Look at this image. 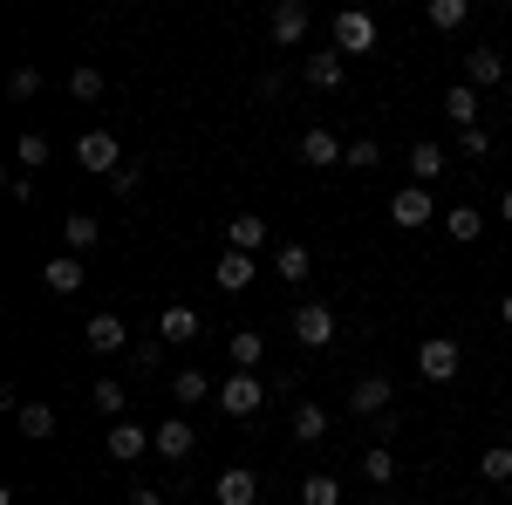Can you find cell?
Listing matches in <instances>:
<instances>
[{
    "instance_id": "cell-32",
    "label": "cell",
    "mask_w": 512,
    "mask_h": 505,
    "mask_svg": "<svg viewBox=\"0 0 512 505\" xmlns=\"http://www.w3.org/2000/svg\"><path fill=\"white\" fill-rule=\"evenodd\" d=\"M301 505H342V478L308 471V478H301Z\"/></svg>"
},
{
    "instance_id": "cell-27",
    "label": "cell",
    "mask_w": 512,
    "mask_h": 505,
    "mask_svg": "<svg viewBox=\"0 0 512 505\" xmlns=\"http://www.w3.org/2000/svg\"><path fill=\"white\" fill-rule=\"evenodd\" d=\"M444 233L458 239V246H472V239L485 233V219H478V205H451V212H444Z\"/></svg>"
},
{
    "instance_id": "cell-5",
    "label": "cell",
    "mask_w": 512,
    "mask_h": 505,
    "mask_svg": "<svg viewBox=\"0 0 512 505\" xmlns=\"http://www.w3.org/2000/svg\"><path fill=\"white\" fill-rule=\"evenodd\" d=\"M76 164H82V171H96V178H117V171H123V144L110 137V130H82V137H76Z\"/></svg>"
},
{
    "instance_id": "cell-43",
    "label": "cell",
    "mask_w": 512,
    "mask_h": 505,
    "mask_svg": "<svg viewBox=\"0 0 512 505\" xmlns=\"http://www.w3.org/2000/svg\"><path fill=\"white\" fill-rule=\"evenodd\" d=\"M499 321H506V328H512V294H506V301H499Z\"/></svg>"
},
{
    "instance_id": "cell-41",
    "label": "cell",
    "mask_w": 512,
    "mask_h": 505,
    "mask_svg": "<svg viewBox=\"0 0 512 505\" xmlns=\"http://www.w3.org/2000/svg\"><path fill=\"white\" fill-rule=\"evenodd\" d=\"M123 505H164V492H151V485H144V492H130Z\"/></svg>"
},
{
    "instance_id": "cell-12",
    "label": "cell",
    "mask_w": 512,
    "mask_h": 505,
    "mask_svg": "<svg viewBox=\"0 0 512 505\" xmlns=\"http://www.w3.org/2000/svg\"><path fill=\"white\" fill-rule=\"evenodd\" d=\"M192 451H198V430H192V417H164V424H158V458L185 465Z\"/></svg>"
},
{
    "instance_id": "cell-28",
    "label": "cell",
    "mask_w": 512,
    "mask_h": 505,
    "mask_svg": "<svg viewBox=\"0 0 512 505\" xmlns=\"http://www.w3.org/2000/svg\"><path fill=\"white\" fill-rule=\"evenodd\" d=\"M362 478H369V485H390V478H396V451L383 444V437L362 451Z\"/></svg>"
},
{
    "instance_id": "cell-19",
    "label": "cell",
    "mask_w": 512,
    "mask_h": 505,
    "mask_svg": "<svg viewBox=\"0 0 512 505\" xmlns=\"http://www.w3.org/2000/svg\"><path fill=\"white\" fill-rule=\"evenodd\" d=\"M41 287H48V294H76V287H82V260H76V253L41 260Z\"/></svg>"
},
{
    "instance_id": "cell-11",
    "label": "cell",
    "mask_w": 512,
    "mask_h": 505,
    "mask_svg": "<svg viewBox=\"0 0 512 505\" xmlns=\"http://www.w3.org/2000/svg\"><path fill=\"white\" fill-rule=\"evenodd\" d=\"M260 246H267V219L260 212H233L226 219V253H253L260 260Z\"/></svg>"
},
{
    "instance_id": "cell-21",
    "label": "cell",
    "mask_w": 512,
    "mask_h": 505,
    "mask_svg": "<svg viewBox=\"0 0 512 505\" xmlns=\"http://www.w3.org/2000/svg\"><path fill=\"white\" fill-rule=\"evenodd\" d=\"M205 369H178V376H171V403H178V417H192L198 403H205ZM212 396H219V389H212Z\"/></svg>"
},
{
    "instance_id": "cell-22",
    "label": "cell",
    "mask_w": 512,
    "mask_h": 505,
    "mask_svg": "<svg viewBox=\"0 0 512 505\" xmlns=\"http://www.w3.org/2000/svg\"><path fill=\"white\" fill-rule=\"evenodd\" d=\"M444 117L458 123V130H478V89L472 82H451L444 89Z\"/></svg>"
},
{
    "instance_id": "cell-10",
    "label": "cell",
    "mask_w": 512,
    "mask_h": 505,
    "mask_svg": "<svg viewBox=\"0 0 512 505\" xmlns=\"http://www.w3.org/2000/svg\"><path fill=\"white\" fill-rule=\"evenodd\" d=\"M158 335H164V349H185V342H198V335H205V321H198V308L171 301V308L158 314Z\"/></svg>"
},
{
    "instance_id": "cell-3",
    "label": "cell",
    "mask_w": 512,
    "mask_h": 505,
    "mask_svg": "<svg viewBox=\"0 0 512 505\" xmlns=\"http://www.w3.org/2000/svg\"><path fill=\"white\" fill-rule=\"evenodd\" d=\"M328 28H335V55H342V62L376 48V14H362V7H342V14H335Z\"/></svg>"
},
{
    "instance_id": "cell-33",
    "label": "cell",
    "mask_w": 512,
    "mask_h": 505,
    "mask_svg": "<svg viewBox=\"0 0 512 505\" xmlns=\"http://www.w3.org/2000/svg\"><path fill=\"white\" fill-rule=\"evenodd\" d=\"M103 89H110V82H103V69H96V62H82L76 76H69V96H76V103H96Z\"/></svg>"
},
{
    "instance_id": "cell-36",
    "label": "cell",
    "mask_w": 512,
    "mask_h": 505,
    "mask_svg": "<svg viewBox=\"0 0 512 505\" xmlns=\"http://www.w3.org/2000/svg\"><path fill=\"white\" fill-rule=\"evenodd\" d=\"M130 362H137V369H158L164 362V335H137V342H130Z\"/></svg>"
},
{
    "instance_id": "cell-2",
    "label": "cell",
    "mask_w": 512,
    "mask_h": 505,
    "mask_svg": "<svg viewBox=\"0 0 512 505\" xmlns=\"http://www.w3.org/2000/svg\"><path fill=\"white\" fill-rule=\"evenodd\" d=\"M431 219H444L437 198H431V185H403V192L390 198V226H403V233H424Z\"/></svg>"
},
{
    "instance_id": "cell-24",
    "label": "cell",
    "mask_w": 512,
    "mask_h": 505,
    "mask_svg": "<svg viewBox=\"0 0 512 505\" xmlns=\"http://www.w3.org/2000/svg\"><path fill=\"white\" fill-rule=\"evenodd\" d=\"M96 239H103V226H96V219H89V212H69V219H62V246H69V253H96Z\"/></svg>"
},
{
    "instance_id": "cell-17",
    "label": "cell",
    "mask_w": 512,
    "mask_h": 505,
    "mask_svg": "<svg viewBox=\"0 0 512 505\" xmlns=\"http://www.w3.org/2000/svg\"><path fill=\"white\" fill-rule=\"evenodd\" d=\"M451 171V151L444 144H410V185H437Z\"/></svg>"
},
{
    "instance_id": "cell-1",
    "label": "cell",
    "mask_w": 512,
    "mask_h": 505,
    "mask_svg": "<svg viewBox=\"0 0 512 505\" xmlns=\"http://www.w3.org/2000/svg\"><path fill=\"white\" fill-rule=\"evenodd\" d=\"M458 369H465V349L451 335H424L417 342V376L424 383H458Z\"/></svg>"
},
{
    "instance_id": "cell-40",
    "label": "cell",
    "mask_w": 512,
    "mask_h": 505,
    "mask_svg": "<svg viewBox=\"0 0 512 505\" xmlns=\"http://www.w3.org/2000/svg\"><path fill=\"white\" fill-rule=\"evenodd\" d=\"M137 185H144V171H137V164H123L117 178H110V192H117V198H130V192H137Z\"/></svg>"
},
{
    "instance_id": "cell-39",
    "label": "cell",
    "mask_w": 512,
    "mask_h": 505,
    "mask_svg": "<svg viewBox=\"0 0 512 505\" xmlns=\"http://www.w3.org/2000/svg\"><path fill=\"white\" fill-rule=\"evenodd\" d=\"M342 164H362V171H376V164H383V144H376V137H362V144H349V157H342Z\"/></svg>"
},
{
    "instance_id": "cell-23",
    "label": "cell",
    "mask_w": 512,
    "mask_h": 505,
    "mask_svg": "<svg viewBox=\"0 0 512 505\" xmlns=\"http://www.w3.org/2000/svg\"><path fill=\"white\" fill-rule=\"evenodd\" d=\"M301 157H308V164H342V157H349V144H342V137H335V130H308V137H301Z\"/></svg>"
},
{
    "instance_id": "cell-8",
    "label": "cell",
    "mask_w": 512,
    "mask_h": 505,
    "mask_svg": "<svg viewBox=\"0 0 512 505\" xmlns=\"http://www.w3.org/2000/svg\"><path fill=\"white\" fill-rule=\"evenodd\" d=\"M294 342H301V349H328V342H335V308L301 301V308H294Z\"/></svg>"
},
{
    "instance_id": "cell-9",
    "label": "cell",
    "mask_w": 512,
    "mask_h": 505,
    "mask_svg": "<svg viewBox=\"0 0 512 505\" xmlns=\"http://www.w3.org/2000/svg\"><path fill=\"white\" fill-rule=\"evenodd\" d=\"M267 28H274L280 48H301V41H308V28H315V7H308V0H280Z\"/></svg>"
},
{
    "instance_id": "cell-37",
    "label": "cell",
    "mask_w": 512,
    "mask_h": 505,
    "mask_svg": "<svg viewBox=\"0 0 512 505\" xmlns=\"http://www.w3.org/2000/svg\"><path fill=\"white\" fill-rule=\"evenodd\" d=\"M96 410H103L110 424L123 417V383H117V376H103V383H96Z\"/></svg>"
},
{
    "instance_id": "cell-20",
    "label": "cell",
    "mask_w": 512,
    "mask_h": 505,
    "mask_svg": "<svg viewBox=\"0 0 512 505\" xmlns=\"http://www.w3.org/2000/svg\"><path fill=\"white\" fill-rule=\"evenodd\" d=\"M226 355H233V369H253V376H260V362H267V335H260V328H233Z\"/></svg>"
},
{
    "instance_id": "cell-25",
    "label": "cell",
    "mask_w": 512,
    "mask_h": 505,
    "mask_svg": "<svg viewBox=\"0 0 512 505\" xmlns=\"http://www.w3.org/2000/svg\"><path fill=\"white\" fill-rule=\"evenodd\" d=\"M424 21H431L437 35H458V28L472 21V0H431V7H424Z\"/></svg>"
},
{
    "instance_id": "cell-6",
    "label": "cell",
    "mask_w": 512,
    "mask_h": 505,
    "mask_svg": "<svg viewBox=\"0 0 512 505\" xmlns=\"http://www.w3.org/2000/svg\"><path fill=\"white\" fill-rule=\"evenodd\" d=\"M103 444H110V458H117V465H137L144 451H158V430H151V424H137V417H117Z\"/></svg>"
},
{
    "instance_id": "cell-38",
    "label": "cell",
    "mask_w": 512,
    "mask_h": 505,
    "mask_svg": "<svg viewBox=\"0 0 512 505\" xmlns=\"http://www.w3.org/2000/svg\"><path fill=\"white\" fill-rule=\"evenodd\" d=\"M7 96H14V103L41 96V69H14V76H7Z\"/></svg>"
},
{
    "instance_id": "cell-13",
    "label": "cell",
    "mask_w": 512,
    "mask_h": 505,
    "mask_svg": "<svg viewBox=\"0 0 512 505\" xmlns=\"http://www.w3.org/2000/svg\"><path fill=\"white\" fill-rule=\"evenodd\" d=\"M212 499H219V505H260V478H253L246 465H226V471H219V485H212Z\"/></svg>"
},
{
    "instance_id": "cell-31",
    "label": "cell",
    "mask_w": 512,
    "mask_h": 505,
    "mask_svg": "<svg viewBox=\"0 0 512 505\" xmlns=\"http://www.w3.org/2000/svg\"><path fill=\"white\" fill-rule=\"evenodd\" d=\"M294 437H301V444H321V437H328V410H321V403H294Z\"/></svg>"
},
{
    "instance_id": "cell-14",
    "label": "cell",
    "mask_w": 512,
    "mask_h": 505,
    "mask_svg": "<svg viewBox=\"0 0 512 505\" xmlns=\"http://www.w3.org/2000/svg\"><path fill=\"white\" fill-rule=\"evenodd\" d=\"M390 376H362V383H349V410L355 417H383V410H390Z\"/></svg>"
},
{
    "instance_id": "cell-35",
    "label": "cell",
    "mask_w": 512,
    "mask_h": 505,
    "mask_svg": "<svg viewBox=\"0 0 512 505\" xmlns=\"http://www.w3.org/2000/svg\"><path fill=\"white\" fill-rule=\"evenodd\" d=\"M14 157H21L28 171H41V164H48V137H41V130H21V144H14Z\"/></svg>"
},
{
    "instance_id": "cell-29",
    "label": "cell",
    "mask_w": 512,
    "mask_h": 505,
    "mask_svg": "<svg viewBox=\"0 0 512 505\" xmlns=\"http://www.w3.org/2000/svg\"><path fill=\"white\" fill-rule=\"evenodd\" d=\"M342 76H349V62H342L335 48H328V55H308V82H315V89H342Z\"/></svg>"
},
{
    "instance_id": "cell-16",
    "label": "cell",
    "mask_w": 512,
    "mask_h": 505,
    "mask_svg": "<svg viewBox=\"0 0 512 505\" xmlns=\"http://www.w3.org/2000/svg\"><path fill=\"white\" fill-rule=\"evenodd\" d=\"M465 82H472V89H499V82H506V55H499V48H472V55H465Z\"/></svg>"
},
{
    "instance_id": "cell-4",
    "label": "cell",
    "mask_w": 512,
    "mask_h": 505,
    "mask_svg": "<svg viewBox=\"0 0 512 505\" xmlns=\"http://www.w3.org/2000/svg\"><path fill=\"white\" fill-rule=\"evenodd\" d=\"M260 403H267V383H260L253 369H233V376L219 383V410H226V417H260Z\"/></svg>"
},
{
    "instance_id": "cell-18",
    "label": "cell",
    "mask_w": 512,
    "mask_h": 505,
    "mask_svg": "<svg viewBox=\"0 0 512 505\" xmlns=\"http://www.w3.org/2000/svg\"><path fill=\"white\" fill-rule=\"evenodd\" d=\"M308 273H315V253H308L301 239H287V246L274 253V280H287V287H301Z\"/></svg>"
},
{
    "instance_id": "cell-26",
    "label": "cell",
    "mask_w": 512,
    "mask_h": 505,
    "mask_svg": "<svg viewBox=\"0 0 512 505\" xmlns=\"http://www.w3.org/2000/svg\"><path fill=\"white\" fill-rule=\"evenodd\" d=\"M478 478L485 485H512V444H485L478 451Z\"/></svg>"
},
{
    "instance_id": "cell-44",
    "label": "cell",
    "mask_w": 512,
    "mask_h": 505,
    "mask_svg": "<svg viewBox=\"0 0 512 505\" xmlns=\"http://www.w3.org/2000/svg\"><path fill=\"white\" fill-rule=\"evenodd\" d=\"M205 505H219V499H205Z\"/></svg>"
},
{
    "instance_id": "cell-42",
    "label": "cell",
    "mask_w": 512,
    "mask_h": 505,
    "mask_svg": "<svg viewBox=\"0 0 512 505\" xmlns=\"http://www.w3.org/2000/svg\"><path fill=\"white\" fill-rule=\"evenodd\" d=\"M499 219H506V226H512V192H506V198H499Z\"/></svg>"
},
{
    "instance_id": "cell-7",
    "label": "cell",
    "mask_w": 512,
    "mask_h": 505,
    "mask_svg": "<svg viewBox=\"0 0 512 505\" xmlns=\"http://www.w3.org/2000/svg\"><path fill=\"white\" fill-rule=\"evenodd\" d=\"M82 342H89V355H130V328H123V314H89L82 321Z\"/></svg>"
},
{
    "instance_id": "cell-15",
    "label": "cell",
    "mask_w": 512,
    "mask_h": 505,
    "mask_svg": "<svg viewBox=\"0 0 512 505\" xmlns=\"http://www.w3.org/2000/svg\"><path fill=\"white\" fill-rule=\"evenodd\" d=\"M253 273H260L253 253H219V260H212V280H219L226 294H246V287H253Z\"/></svg>"
},
{
    "instance_id": "cell-30",
    "label": "cell",
    "mask_w": 512,
    "mask_h": 505,
    "mask_svg": "<svg viewBox=\"0 0 512 505\" xmlns=\"http://www.w3.org/2000/svg\"><path fill=\"white\" fill-rule=\"evenodd\" d=\"M14 424H21V437H55V410H48V403H21V410H14Z\"/></svg>"
},
{
    "instance_id": "cell-34",
    "label": "cell",
    "mask_w": 512,
    "mask_h": 505,
    "mask_svg": "<svg viewBox=\"0 0 512 505\" xmlns=\"http://www.w3.org/2000/svg\"><path fill=\"white\" fill-rule=\"evenodd\" d=\"M458 157L485 164V157H492V130H485V123H478V130H458Z\"/></svg>"
}]
</instances>
